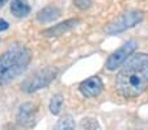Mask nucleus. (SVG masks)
I'll return each mask as SVG.
<instances>
[{
  "label": "nucleus",
  "instance_id": "obj_1",
  "mask_svg": "<svg viewBox=\"0 0 148 130\" xmlns=\"http://www.w3.org/2000/svg\"><path fill=\"white\" fill-rule=\"evenodd\" d=\"M148 87V54L138 53L123 65L115 80L118 94L126 99L142 95Z\"/></svg>",
  "mask_w": 148,
  "mask_h": 130
},
{
  "label": "nucleus",
  "instance_id": "obj_2",
  "mask_svg": "<svg viewBox=\"0 0 148 130\" xmlns=\"http://www.w3.org/2000/svg\"><path fill=\"white\" fill-rule=\"evenodd\" d=\"M32 54L25 46L13 45L0 55V85L12 82L28 68Z\"/></svg>",
  "mask_w": 148,
  "mask_h": 130
},
{
  "label": "nucleus",
  "instance_id": "obj_3",
  "mask_svg": "<svg viewBox=\"0 0 148 130\" xmlns=\"http://www.w3.org/2000/svg\"><path fill=\"white\" fill-rule=\"evenodd\" d=\"M144 13L142 11H129L118 16L117 19L109 23L105 28V32L108 34H118L122 32L127 30V29L134 28L139 23H142Z\"/></svg>",
  "mask_w": 148,
  "mask_h": 130
},
{
  "label": "nucleus",
  "instance_id": "obj_4",
  "mask_svg": "<svg viewBox=\"0 0 148 130\" xmlns=\"http://www.w3.org/2000/svg\"><path fill=\"white\" fill-rule=\"evenodd\" d=\"M56 76V70L53 67H46L43 70L37 71L36 74H33L32 76H29L25 82L21 84V88H23L24 92H28V94H32V92H36V91H39L42 88L47 87Z\"/></svg>",
  "mask_w": 148,
  "mask_h": 130
},
{
  "label": "nucleus",
  "instance_id": "obj_5",
  "mask_svg": "<svg viewBox=\"0 0 148 130\" xmlns=\"http://www.w3.org/2000/svg\"><path fill=\"white\" fill-rule=\"evenodd\" d=\"M136 47H138L136 41H134V40L127 41L122 47H119L117 51H114V53L108 58L106 65H105L106 66V68L108 70H110V71L117 70L118 67H121V66L127 61V58L131 57L132 53L136 50Z\"/></svg>",
  "mask_w": 148,
  "mask_h": 130
},
{
  "label": "nucleus",
  "instance_id": "obj_6",
  "mask_svg": "<svg viewBox=\"0 0 148 130\" xmlns=\"http://www.w3.org/2000/svg\"><path fill=\"white\" fill-rule=\"evenodd\" d=\"M103 89V83L98 76H92L80 84V92L85 97H97Z\"/></svg>",
  "mask_w": 148,
  "mask_h": 130
},
{
  "label": "nucleus",
  "instance_id": "obj_7",
  "mask_svg": "<svg viewBox=\"0 0 148 130\" xmlns=\"http://www.w3.org/2000/svg\"><path fill=\"white\" fill-rule=\"evenodd\" d=\"M37 113V107L32 102H25L20 107L18 112H17V121L24 126H30L33 124L34 118H36Z\"/></svg>",
  "mask_w": 148,
  "mask_h": 130
},
{
  "label": "nucleus",
  "instance_id": "obj_8",
  "mask_svg": "<svg viewBox=\"0 0 148 130\" xmlns=\"http://www.w3.org/2000/svg\"><path fill=\"white\" fill-rule=\"evenodd\" d=\"M79 23H80V20H77V19L66 20L64 23H60V24H58V25H54V26H51V28L46 29V30L43 32V36H46V37H58V36H62L63 33L70 32L71 29H73Z\"/></svg>",
  "mask_w": 148,
  "mask_h": 130
},
{
  "label": "nucleus",
  "instance_id": "obj_9",
  "mask_svg": "<svg viewBox=\"0 0 148 130\" xmlns=\"http://www.w3.org/2000/svg\"><path fill=\"white\" fill-rule=\"evenodd\" d=\"M59 16H60V9L58 7L50 6V7H46V8L41 9L37 13V20L42 24H47V23L56 20Z\"/></svg>",
  "mask_w": 148,
  "mask_h": 130
},
{
  "label": "nucleus",
  "instance_id": "obj_10",
  "mask_svg": "<svg viewBox=\"0 0 148 130\" xmlns=\"http://www.w3.org/2000/svg\"><path fill=\"white\" fill-rule=\"evenodd\" d=\"M30 6L26 0H12L11 3V12L16 17H26L30 13Z\"/></svg>",
  "mask_w": 148,
  "mask_h": 130
},
{
  "label": "nucleus",
  "instance_id": "obj_11",
  "mask_svg": "<svg viewBox=\"0 0 148 130\" xmlns=\"http://www.w3.org/2000/svg\"><path fill=\"white\" fill-rule=\"evenodd\" d=\"M54 130H76L75 121L71 116H64L56 121Z\"/></svg>",
  "mask_w": 148,
  "mask_h": 130
},
{
  "label": "nucleus",
  "instance_id": "obj_12",
  "mask_svg": "<svg viewBox=\"0 0 148 130\" xmlns=\"http://www.w3.org/2000/svg\"><path fill=\"white\" fill-rule=\"evenodd\" d=\"M62 105H63V96L60 94H56L51 97L50 104H49V108H50V112L56 116V114L60 113L62 110Z\"/></svg>",
  "mask_w": 148,
  "mask_h": 130
},
{
  "label": "nucleus",
  "instance_id": "obj_13",
  "mask_svg": "<svg viewBox=\"0 0 148 130\" xmlns=\"http://www.w3.org/2000/svg\"><path fill=\"white\" fill-rule=\"evenodd\" d=\"M73 4L77 7L79 9H88L92 6V0H73Z\"/></svg>",
  "mask_w": 148,
  "mask_h": 130
},
{
  "label": "nucleus",
  "instance_id": "obj_14",
  "mask_svg": "<svg viewBox=\"0 0 148 130\" xmlns=\"http://www.w3.org/2000/svg\"><path fill=\"white\" fill-rule=\"evenodd\" d=\"M9 28L8 21H5L4 19H0V32H4Z\"/></svg>",
  "mask_w": 148,
  "mask_h": 130
},
{
  "label": "nucleus",
  "instance_id": "obj_15",
  "mask_svg": "<svg viewBox=\"0 0 148 130\" xmlns=\"http://www.w3.org/2000/svg\"><path fill=\"white\" fill-rule=\"evenodd\" d=\"M8 1H9V0H0V8H1V7H4V6H5V4L8 3Z\"/></svg>",
  "mask_w": 148,
  "mask_h": 130
}]
</instances>
